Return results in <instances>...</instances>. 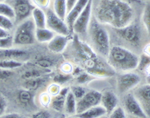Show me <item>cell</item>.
I'll use <instances>...</instances> for the list:
<instances>
[{
	"label": "cell",
	"mask_w": 150,
	"mask_h": 118,
	"mask_svg": "<svg viewBox=\"0 0 150 118\" xmlns=\"http://www.w3.org/2000/svg\"><path fill=\"white\" fill-rule=\"evenodd\" d=\"M94 78H95V76H91V74H89L86 71H84L81 74L79 75L78 76H76V83L78 85H85L86 83H88L89 82H91V80H93Z\"/></svg>",
	"instance_id": "f546056e"
},
{
	"label": "cell",
	"mask_w": 150,
	"mask_h": 118,
	"mask_svg": "<svg viewBox=\"0 0 150 118\" xmlns=\"http://www.w3.org/2000/svg\"><path fill=\"white\" fill-rule=\"evenodd\" d=\"M87 38L89 40V46L95 53L106 59L111 47L110 35L105 25L99 22L93 15L87 30Z\"/></svg>",
	"instance_id": "3957f363"
},
{
	"label": "cell",
	"mask_w": 150,
	"mask_h": 118,
	"mask_svg": "<svg viewBox=\"0 0 150 118\" xmlns=\"http://www.w3.org/2000/svg\"><path fill=\"white\" fill-rule=\"evenodd\" d=\"M76 106H77V101L71 91H69L65 101V112L69 116H74L76 114Z\"/></svg>",
	"instance_id": "44dd1931"
},
{
	"label": "cell",
	"mask_w": 150,
	"mask_h": 118,
	"mask_svg": "<svg viewBox=\"0 0 150 118\" xmlns=\"http://www.w3.org/2000/svg\"><path fill=\"white\" fill-rule=\"evenodd\" d=\"M128 118H139V117H134V116H131V115H129V116H128Z\"/></svg>",
	"instance_id": "7dc6e473"
},
{
	"label": "cell",
	"mask_w": 150,
	"mask_h": 118,
	"mask_svg": "<svg viewBox=\"0 0 150 118\" xmlns=\"http://www.w3.org/2000/svg\"><path fill=\"white\" fill-rule=\"evenodd\" d=\"M69 37L70 36L56 34L47 44V47L50 51L54 53H62L64 52L68 46Z\"/></svg>",
	"instance_id": "9a60e30c"
},
{
	"label": "cell",
	"mask_w": 150,
	"mask_h": 118,
	"mask_svg": "<svg viewBox=\"0 0 150 118\" xmlns=\"http://www.w3.org/2000/svg\"><path fill=\"white\" fill-rule=\"evenodd\" d=\"M101 93L96 90L87 91L86 95L79 101H77L76 114L84 112L85 110L97 106L101 104Z\"/></svg>",
	"instance_id": "9c48e42d"
},
{
	"label": "cell",
	"mask_w": 150,
	"mask_h": 118,
	"mask_svg": "<svg viewBox=\"0 0 150 118\" xmlns=\"http://www.w3.org/2000/svg\"><path fill=\"white\" fill-rule=\"evenodd\" d=\"M30 118H52V115L48 110H42L33 114Z\"/></svg>",
	"instance_id": "74e56055"
},
{
	"label": "cell",
	"mask_w": 150,
	"mask_h": 118,
	"mask_svg": "<svg viewBox=\"0 0 150 118\" xmlns=\"http://www.w3.org/2000/svg\"><path fill=\"white\" fill-rule=\"evenodd\" d=\"M142 22L150 39V2H147L142 14Z\"/></svg>",
	"instance_id": "d4e9b609"
},
{
	"label": "cell",
	"mask_w": 150,
	"mask_h": 118,
	"mask_svg": "<svg viewBox=\"0 0 150 118\" xmlns=\"http://www.w3.org/2000/svg\"><path fill=\"white\" fill-rule=\"evenodd\" d=\"M5 1H6V0H0V2H5Z\"/></svg>",
	"instance_id": "f907efd6"
},
{
	"label": "cell",
	"mask_w": 150,
	"mask_h": 118,
	"mask_svg": "<svg viewBox=\"0 0 150 118\" xmlns=\"http://www.w3.org/2000/svg\"><path fill=\"white\" fill-rule=\"evenodd\" d=\"M117 36L132 47H138L142 40V33L139 25L133 21L121 28H113Z\"/></svg>",
	"instance_id": "8992f818"
},
{
	"label": "cell",
	"mask_w": 150,
	"mask_h": 118,
	"mask_svg": "<svg viewBox=\"0 0 150 118\" xmlns=\"http://www.w3.org/2000/svg\"><path fill=\"white\" fill-rule=\"evenodd\" d=\"M13 75V72L8 69H4L0 68V80H5L10 78Z\"/></svg>",
	"instance_id": "ab89813d"
},
{
	"label": "cell",
	"mask_w": 150,
	"mask_h": 118,
	"mask_svg": "<svg viewBox=\"0 0 150 118\" xmlns=\"http://www.w3.org/2000/svg\"><path fill=\"white\" fill-rule=\"evenodd\" d=\"M60 89V85H58V84L54 83L53 85H50L48 88V94L50 95H51V97H53V96L59 93Z\"/></svg>",
	"instance_id": "f35d334b"
},
{
	"label": "cell",
	"mask_w": 150,
	"mask_h": 118,
	"mask_svg": "<svg viewBox=\"0 0 150 118\" xmlns=\"http://www.w3.org/2000/svg\"><path fill=\"white\" fill-rule=\"evenodd\" d=\"M93 1L94 0L88 1L86 8L76 18L72 26V32L75 33L76 36H78L82 40H85V38L87 37L88 25L93 15Z\"/></svg>",
	"instance_id": "5b68a950"
},
{
	"label": "cell",
	"mask_w": 150,
	"mask_h": 118,
	"mask_svg": "<svg viewBox=\"0 0 150 118\" xmlns=\"http://www.w3.org/2000/svg\"><path fill=\"white\" fill-rule=\"evenodd\" d=\"M88 1L89 0H78L74 6H72V8L68 11L67 17H66V19H65V21H66L67 25H68V27L69 28L72 32V26H73L75 21L79 17V15L82 13V11L86 8Z\"/></svg>",
	"instance_id": "5bb4252c"
},
{
	"label": "cell",
	"mask_w": 150,
	"mask_h": 118,
	"mask_svg": "<svg viewBox=\"0 0 150 118\" xmlns=\"http://www.w3.org/2000/svg\"><path fill=\"white\" fill-rule=\"evenodd\" d=\"M44 82V80L42 77L36 78H30V79H25L23 85H24V88H25V89L29 90L30 91H34L41 87Z\"/></svg>",
	"instance_id": "cb8c5ba5"
},
{
	"label": "cell",
	"mask_w": 150,
	"mask_h": 118,
	"mask_svg": "<svg viewBox=\"0 0 150 118\" xmlns=\"http://www.w3.org/2000/svg\"><path fill=\"white\" fill-rule=\"evenodd\" d=\"M150 65V56L143 53L139 57V63L137 69L141 72H144L146 69Z\"/></svg>",
	"instance_id": "f1b7e54d"
},
{
	"label": "cell",
	"mask_w": 150,
	"mask_h": 118,
	"mask_svg": "<svg viewBox=\"0 0 150 118\" xmlns=\"http://www.w3.org/2000/svg\"><path fill=\"white\" fill-rule=\"evenodd\" d=\"M0 118H24L22 115L18 114V113H9V114H3Z\"/></svg>",
	"instance_id": "b9f144b4"
},
{
	"label": "cell",
	"mask_w": 150,
	"mask_h": 118,
	"mask_svg": "<svg viewBox=\"0 0 150 118\" xmlns=\"http://www.w3.org/2000/svg\"><path fill=\"white\" fill-rule=\"evenodd\" d=\"M23 63L17 60H11V59L0 60V68L4 69L12 70V69L21 67Z\"/></svg>",
	"instance_id": "4316f807"
},
{
	"label": "cell",
	"mask_w": 150,
	"mask_h": 118,
	"mask_svg": "<svg viewBox=\"0 0 150 118\" xmlns=\"http://www.w3.org/2000/svg\"><path fill=\"white\" fill-rule=\"evenodd\" d=\"M55 33L53 30H50L47 28H36L35 31V38L36 40L41 44H48L55 36Z\"/></svg>",
	"instance_id": "d6986e66"
},
{
	"label": "cell",
	"mask_w": 150,
	"mask_h": 118,
	"mask_svg": "<svg viewBox=\"0 0 150 118\" xmlns=\"http://www.w3.org/2000/svg\"><path fill=\"white\" fill-rule=\"evenodd\" d=\"M119 104V99L117 95L111 91H106L101 93V106L106 110L107 114L112 112Z\"/></svg>",
	"instance_id": "e0dca14e"
},
{
	"label": "cell",
	"mask_w": 150,
	"mask_h": 118,
	"mask_svg": "<svg viewBox=\"0 0 150 118\" xmlns=\"http://www.w3.org/2000/svg\"><path fill=\"white\" fill-rule=\"evenodd\" d=\"M143 53L150 56V43H149L146 46H145L144 49H143Z\"/></svg>",
	"instance_id": "f6af8a7d"
},
{
	"label": "cell",
	"mask_w": 150,
	"mask_h": 118,
	"mask_svg": "<svg viewBox=\"0 0 150 118\" xmlns=\"http://www.w3.org/2000/svg\"><path fill=\"white\" fill-rule=\"evenodd\" d=\"M53 61L52 59L47 58V57H42L36 61V64L38 66L44 69H48L53 66Z\"/></svg>",
	"instance_id": "e575fe53"
},
{
	"label": "cell",
	"mask_w": 150,
	"mask_h": 118,
	"mask_svg": "<svg viewBox=\"0 0 150 118\" xmlns=\"http://www.w3.org/2000/svg\"><path fill=\"white\" fill-rule=\"evenodd\" d=\"M34 7L39 8L40 9L46 11L50 6L51 0H30Z\"/></svg>",
	"instance_id": "d590c367"
},
{
	"label": "cell",
	"mask_w": 150,
	"mask_h": 118,
	"mask_svg": "<svg viewBox=\"0 0 150 118\" xmlns=\"http://www.w3.org/2000/svg\"><path fill=\"white\" fill-rule=\"evenodd\" d=\"M67 1V10L68 11L71 9L72 8V6H74L75 4L76 3V2L78 0H66ZM68 13V12H67Z\"/></svg>",
	"instance_id": "ee69618b"
},
{
	"label": "cell",
	"mask_w": 150,
	"mask_h": 118,
	"mask_svg": "<svg viewBox=\"0 0 150 118\" xmlns=\"http://www.w3.org/2000/svg\"><path fill=\"white\" fill-rule=\"evenodd\" d=\"M133 95L137 101H139L143 111L147 116L150 118V85L144 84L142 85L137 86L134 88Z\"/></svg>",
	"instance_id": "7c38bea8"
},
{
	"label": "cell",
	"mask_w": 150,
	"mask_h": 118,
	"mask_svg": "<svg viewBox=\"0 0 150 118\" xmlns=\"http://www.w3.org/2000/svg\"><path fill=\"white\" fill-rule=\"evenodd\" d=\"M76 115L79 118H99L108 115V114H107L106 110L104 108V107L99 105L92 107L91 108L85 110L84 112L76 114Z\"/></svg>",
	"instance_id": "ac0fdd59"
},
{
	"label": "cell",
	"mask_w": 150,
	"mask_h": 118,
	"mask_svg": "<svg viewBox=\"0 0 150 118\" xmlns=\"http://www.w3.org/2000/svg\"><path fill=\"white\" fill-rule=\"evenodd\" d=\"M52 8L60 18L63 20L66 19L67 12H68L66 0H53Z\"/></svg>",
	"instance_id": "7402d4cb"
},
{
	"label": "cell",
	"mask_w": 150,
	"mask_h": 118,
	"mask_svg": "<svg viewBox=\"0 0 150 118\" xmlns=\"http://www.w3.org/2000/svg\"><path fill=\"white\" fill-rule=\"evenodd\" d=\"M13 47V37L11 35L7 37L0 38V49H7Z\"/></svg>",
	"instance_id": "8d00e7d4"
},
{
	"label": "cell",
	"mask_w": 150,
	"mask_h": 118,
	"mask_svg": "<svg viewBox=\"0 0 150 118\" xmlns=\"http://www.w3.org/2000/svg\"><path fill=\"white\" fill-rule=\"evenodd\" d=\"M69 91H70V87L66 86L62 88L57 95L51 97L50 106L53 110L57 112H62L63 110H64L65 101Z\"/></svg>",
	"instance_id": "2e32d148"
},
{
	"label": "cell",
	"mask_w": 150,
	"mask_h": 118,
	"mask_svg": "<svg viewBox=\"0 0 150 118\" xmlns=\"http://www.w3.org/2000/svg\"><path fill=\"white\" fill-rule=\"evenodd\" d=\"M93 16L105 26L121 28L134 20L133 6L125 0H99L93 8Z\"/></svg>",
	"instance_id": "6da1fadb"
},
{
	"label": "cell",
	"mask_w": 150,
	"mask_h": 118,
	"mask_svg": "<svg viewBox=\"0 0 150 118\" xmlns=\"http://www.w3.org/2000/svg\"><path fill=\"white\" fill-rule=\"evenodd\" d=\"M107 118H127V117L124 107L117 106L112 112L108 114Z\"/></svg>",
	"instance_id": "836d02e7"
},
{
	"label": "cell",
	"mask_w": 150,
	"mask_h": 118,
	"mask_svg": "<svg viewBox=\"0 0 150 118\" xmlns=\"http://www.w3.org/2000/svg\"><path fill=\"white\" fill-rule=\"evenodd\" d=\"M106 60L115 72L120 73L137 69L139 56L124 46L114 45L110 47Z\"/></svg>",
	"instance_id": "7a4b0ae2"
},
{
	"label": "cell",
	"mask_w": 150,
	"mask_h": 118,
	"mask_svg": "<svg viewBox=\"0 0 150 118\" xmlns=\"http://www.w3.org/2000/svg\"><path fill=\"white\" fill-rule=\"evenodd\" d=\"M124 109L126 113L129 115L137 117L139 118H148L143 111L139 101H137L133 93H127L124 95Z\"/></svg>",
	"instance_id": "8fae6325"
},
{
	"label": "cell",
	"mask_w": 150,
	"mask_h": 118,
	"mask_svg": "<svg viewBox=\"0 0 150 118\" xmlns=\"http://www.w3.org/2000/svg\"><path fill=\"white\" fill-rule=\"evenodd\" d=\"M29 59L28 53L19 48H7L0 49V60L11 59L24 63Z\"/></svg>",
	"instance_id": "4fadbf2b"
},
{
	"label": "cell",
	"mask_w": 150,
	"mask_h": 118,
	"mask_svg": "<svg viewBox=\"0 0 150 118\" xmlns=\"http://www.w3.org/2000/svg\"><path fill=\"white\" fill-rule=\"evenodd\" d=\"M69 118H79V117L76 116V115H74V116H70Z\"/></svg>",
	"instance_id": "c3c4849f"
},
{
	"label": "cell",
	"mask_w": 150,
	"mask_h": 118,
	"mask_svg": "<svg viewBox=\"0 0 150 118\" xmlns=\"http://www.w3.org/2000/svg\"><path fill=\"white\" fill-rule=\"evenodd\" d=\"M70 91L72 93V95H74L76 101H79V99L82 98L84 95H86V92H87L86 88L82 85H81L72 86V87H70Z\"/></svg>",
	"instance_id": "4dcf8cb0"
},
{
	"label": "cell",
	"mask_w": 150,
	"mask_h": 118,
	"mask_svg": "<svg viewBox=\"0 0 150 118\" xmlns=\"http://www.w3.org/2000/svg\"><path fill=\"white\" fill-rule=\"evenodd\" d=\"M6 107H7V102L5 98L0 95V117L5 114Z\"/></svg>",
	"instance_id": "60d3db41"
},
{
	"label": "cell",
	"mask_w": 150,
	"mask_h": 118,
	"mask_svg": "<svg viewBox=\"0 0 150 118\" xmlns=\"http://www.w3.org/2000/svg\"><path fill=\"white\" fill-rule=\"evenodd\" d=\"M0 15L15 21V11L13 7L5 2H0Z\"/></svg>",
	"instance_id": "484cf974"
},
{
	"label": "cell",
	"mask_w": 150,
	"mask_h": 118,
	"mask_svg": "<svg viewBox=\"0 0 150 118\" xmlns=\"http://www.w3.org/2000/svg\"><path fill=\"white\" fill-rule=\"evenodd\" d=\"M15 11V22L19 24L25 19L31 17L34 6L30 0H15L13 6Z\"/></svg>",
	"instance_id": "30bf717a"
},
{
	"label": "cell",
	"mask_w": 150,
	"mask_h": 118,
	"mask_svg": "<svg viewBox=\"0 0 150 118\" xmlns=\"http://www.w3.org/2000/svg\"><path fill=\"white\" fill-rule=\"evenodd\" d=\"M10 36L9 31L5 30V29L0 28V38L7 37Z\"/></svg>",
	"instance_id": "7bdbcfd3"
},
{
	"label": "cell",
	"mask_w": 150,
	"mask_h": 118,
	"mask_svg": "<svg viewBox=\"0 0 150 118\" xmlns=\"http://www.w3.org/2000/svg\"><path fill=\"white\" fill-rule=\"evenodd\" d=\"M14 25H15V22L13 20L0 15V28L8 31H10L14 28Z\"/></svg>",
	"instance_id": "1f68e13d"
},
{
	"label": "cell",
	"mask_w": 150,
	"mask_h": 118,
	"mask_svg": "<svg viewBox=\"0 0 150 118\" xmlns=\"http://www.w3.org/2000/svg\"><path fill=\"white\" fill-rule=\"evenodd\" d=\"M146 81H147V83L150 85V74L146 75Z\"/></svg>",
	"instance_id": "bcb514c9"
},
{
	"label": "cell",
	"mask_w": 150,
	"mask_h": 118,
	"mask_svg": "<svg viewBox=\"0 0 150 118\" xmlns=\"http://www.w3.org/2000/svg\"><path fill=\"white\" fill-rule=\"evenodd\" d=\"M17 98L20 104L27 106V105H30L32 103L33 99H34V95H33L32 91L24 88L18 91Z\"/></svg>",
	"instance_id": "603a6c76"
},
{
	"label": "cell",
	"mask_w": 150,
	"mask_h": 118,
	"mask_svg": "<svg viewBox=\"0 0 150 118\" xmlns=\"http://www.w3.org/2000/svg\"><path fill=\"white\" fill-rule=\"evenodd\" d=\"M46 71H42L39 70L38 69H30L28 71H26V72L23 74L22 78H25V79H30V78H40L42 77V76L44 75V72H45Z\"/></svg>",
	"instance_id": "d6a6232c"
},
{
	"label": "cell",
	"mask_w": 150,
	"mask_h": 118,
	"mask_svg": "<svg viewBox=\"0 0 150 118\" xmlns=\"http://www.w3.org/2000/svg\"><path fill=\"white\" fill-rule=\"evenodd\" d=\"M72 78V76L68 73H63V72H59L57 73L53 76V82L56 84H58L59 85H65L67 82H69Z\"/></svg>",
	"instance_id": "83f0119b"
},
{
	"label": "cell",
	"mask_w": 150,
	"mask_h": 118,
	"mask_svg": "<svg viewBox=\"0 0 150 118\" xmlns=\"http://www.w3.org/2000/svg\"><path fill=\"white\" fill-rule=\"evenodd\" d=\"M31 18L36 26V28H46V14L45 11L39 8L34 7L31 12Z\"/></svg>",
	"instance_id": "ffe728a7"
},
{
	"label": "cell",
	"mask_w": 150,
	"mask_h": 118,
	"mask_svg": "<svg viewBox=\"0 0 150 118\" xmlns=\"http://www.w3.org/2000/svg\"><path fill=\"white\" fill-rule=\"evenodd\" d=\"M46 14V28L53 30L57 34L65 36H71L72 31L67 25L65 20L58 16L54 12L51 7L48 8L45 11Z\"/></svg>",
	"instance_id": "ba28073f"
},
{
	"label": "cell",
	"mask_w": 150,
	"mask_h": 118,
	"mask_svg": "<svg viewBox=\"0 0 150 118\" xmlns=\"http://www.w3.org/2000/svg\"><path fill=\"white\" fill-rule=\"evenodd\" d=\"M36 26L32 18L25 19L19 24L14 33L13 44L15 47L32 45L36 41L35 38Z\"/></svg>",
	"instance_id": "277c9868"
},
{
	"label": "cell",
	"mask_w": 150,
	"mask_h": 118,
	"mask_svg": "<svg viewBox=\"0 0 150 118\" xmlns=\"http://www.w3.org/2000/svg\"><path fill=\"white\" fill-rule=\"evenodd\" d=\"M99 118H107V115H105V116H103V117H99Z\"/></svg>",
	"instance_id": "681fc988"
},
{
	"label": "cell",
	"mask_w": 150,
	"mask_h": 118,
	"mask_svg": "<svg viewBox=\"0 0 150 118\" xmlns=\"http://www.w3.org/2000/svg\"><path fill=\"white\" fill-rule=\"evenodd\" d=\"M141 82V76L133 71L120 72L117 77V89L120 95H126Z\"/></svg>",
	"instance_id": "52a82bcc"
}]
</instances>
